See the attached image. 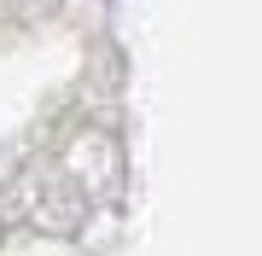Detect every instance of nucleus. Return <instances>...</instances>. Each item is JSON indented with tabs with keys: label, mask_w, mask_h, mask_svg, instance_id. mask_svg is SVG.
I'll return each mask as SVG.
<instances>
[]
</instances>
